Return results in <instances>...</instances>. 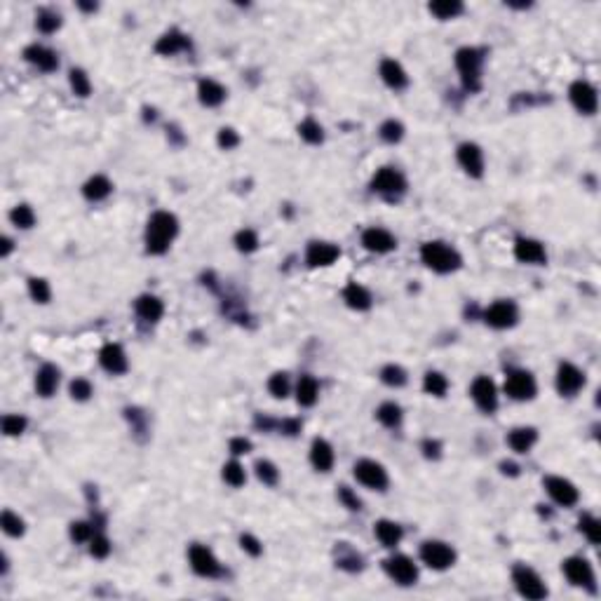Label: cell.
Here are the masks:
<instances>
[{
	"instance_id": "cell-23",
	"label": "cell",
	"mask_w": 601,
	"mask_h": 601,
	"mask_svg": "<svg viewBox=\"0 0 601 601\" xmlns=\"http://www.w3.org/2000/svg\"><path fill=\"white\" fill-rule=\"evenodd\" d=\"M381 78H383L385 85L392 87V89H404L409 85L407 71H404L400 61H395V59H383V61H381Z\"/></svg>"
},
{
	"instance_id": "cell-59",
	"label": "cell",
	"mask_w": 601,
	"mask_h": 601,
	"mask_svg": "<svg viewBox=\"0 0 601 601\" xmlns=\"http://www.w3.org/2000/svg\"><path fill=\"white\" fill-rule=\"evenodd\" d=\"M249 451H251L249 440H245V437H235V440H230V453L242 456V453H249Z\"/></svg>"
},
{
	"instance_id": "cell-2",
	"label": "cell",
	"mask_w": 601,
	"mask_h": 601,
	"mask_svg": "<svg viewBox=\"0 0 601 601\" xmlns=\"http://www.w3.org/2000/svg\"><path fill=\"white\" fill-rule=\"evenodd\" d=\"M420 258H423V263L430 268V271L435 273H453L460 268V254L453 247H449L446 242H425L423 247H420Z\"/></svg>"
},
{
	"instance_id": "cell-29",
	"label": "cell",
	"mask_w": 601,
	"mask_h": 601,
	"mask_svg": "<svg viewBox=\"0 0 601 601\" xmlns=\"http://www.w3.org/2000/svg\"><path fill=\"white\" fill-rule=\"evenodd\" d=\"M343 301L352 310H369V308H372V294H369L367 286L357 282H350L343 289Z\"/></svg>"
},
{
	"instance_id": "cell-9",
	"label": "cell",
	"mask_w": 601,
	"mask_h": 601,
	"mask_svg": "<svg viewBox=\"0 0 601 601\" xmlns=\"http://www.w3.org/2000/svg\"><path fill=\"white\" fill-rule=\"evenodd\" d=\"M383 569L387 576L392 578L395 582H400V585H413L416 580H418V566L413 564L411 559L407 557V554H395V557H387L383 561Z\"/></svg>"
},
{
	"instance_id": "cell-11",
	"label": "cell",
	"mask_w": 601,
	"mask_h": 601,
	"mask_svg": "<svg viewBox=\"0 0 601 601\" xmlns=\"http://www.w3.org/2000/svg\"><path fill=\"white\" fill-rule=\"evenodd\" d=\"M484 319H486L488 327H493V329H510V327H514L517 319H519V310H517V306L512 301H496L493 306L486 308Z\"/></svg>"
},
{
	"instance_id": "cell-45",
	"label": "cell",
	"mask_w": 601,
	"mask_h": 601,
	"mask_svg": "<svg viewBox=\"0 0 601 601\" xmlns=\"http://www.w3.org/2000/svg\"><path fill=\"white\" fill-rule=\"evenodd\" d=\"M254 470H256V477L263 481V484H268V486H275V484H277L280 473H277V468H275L271 460H256Z\"/></svg>"
},
{
	"instance_id": "cell-53",
	"label": "cell",
	"mask_w": 601,
	"mask_h": 601,
	"mask_svg": "<svg viewBox=\"0 0 601 601\" xmlns=\"http://www.w3.org/2000/svg\"><path fill=\"white\" fill-rule=\"evenodd\" d=\"M69 392H71L73 400H78V402H87L89 397H92V383H89V381H85V378H76V381H73V383H71Z\"/></svg>"
},
{
	"instance_id": "cell-30",
	"label": "cell",
	"mask_w": 601,
	"mask_h": 601,
	"mask_svg": "<svg viewBox=\"0 0 601 601\" xmlns=\"http://www.w3.org/2000/svg\"><path fill=\"white\" fill-rule=\"evenodd\" d=\"M374 533H376V538H378V541L383 543V547H395V545H400L402 536H404L402 526L395 524V521H390V519L376 521Z\"/></svg>"
},
{
	"instance_id": "cell-3",
	"label": "cell",
	"mask_w": 601,
	"mask_h": 601,
	"mask_svg": "<svg viewBox=\"0 0 601 601\" xmlns=\"http://www.w3.org/2000/svg\"><path fill=\"white\" fill-rule=\"evenodd\" d=\"M481 64H484V49L460 47L456 52V69L463 78V85L470 92L481 87Z\"/></svg>"
},
{
	"instance_id": "cell-34",
	"label": "cell",
	"mask_w": 601,
	"mask_h": 601,
	"mask_svg": "<svg viewBox=\"0 0 601 601\" xmlns=\"http://www.w3.org/2000/svg\"><path fill=\"white\" fill-rule=\"evenodd\" d=\"M339 557H336V564L341 566V569H345V571H350V573H355V571H362V557H359V554L355 552V549L352 547H348V543H339Z\"/></svg>"
},
{
	"instance_id": "cell-36",
	"label": "cell",
	"mask_w": 601,
	"mask_h": 601,
	"mask_svg": "<svg viewBox=\"0 0 601 601\" xmlns=\"http://www.w3.org/2000/svg\"><path fill=\"white\" fill-rule=\"evenodd\" d=\"M430 12L437 19H453V16L463 12V3H458V0H437V3H430Z\"/></svg>"
},
{
	"instance_id": "cell-28",
	"label": "cell",
	"mask_w": 601,
	"mask_h": 601,
	"mask_svg": "<svg viewBox=\"0 0 601 601\" xmlns=\"http://www.w3.org/2000/svg\"><path fill=\"white\" fill-rule=\"evenodd\" d=\"M137 315L144 319V322L148 324H155L158 319L162 317V313H165V306H162V301L158 299V296H150V294H144L137 299Z\"/></svg>"
},
{
	"instance_id": "cell-10",
	"label": "cell",
	"mask_w": 601,
	"mask_h": 601,
	"mask_svg": "<svg viewBox=\"0 0 601 601\" xmlns=\"http://www.w3.org/2000/svg\"><path fill=\"white\" fill-rule=\"evenodd\" d=\"M355 479L367 488H376V491H383L387 486V473L383 470V465L369 458H362L355 463Z\"/></svg>"
},
{
	"instance_id": "cell-5",
	"label": "cell",
	"mask_w": 601,
	"mask_h": 601,
	"mask_svg": "<svg viewBox=\"0 0 601 601\" xmlns=\"http://www.w3.org/2000/svg\"><path fill=\"white\" fill-rule=\"evenodd\" d=\"M372 190L381 193L383 198H400L407 190V179L402 172H397L395 167H381L372 179Z\"/></svg>"
},
{
	"instance_id": "cell-35",
	"label": "cell",
	"mask_w": 601,
	"mask_h": 601,
	"mask_svg": "<svg viewBox=\"0 0 601 601\" xmlns=\"http://www.w3.org/2000/svg\"><path fill=\"white\" fill-rule=\"evenodd\" d=\"M376 418H378L381 423L385 425V428H397V425L402 423V409H400V404H395V402L381 404L378 411H376Z\"/></svg>"
},
{
	"instance_id": "cell-38",
	"label": "cell",
	"mask_w": 601,
	"mask_h": 601,
	"mask_svg": "<svg viewBox=\"0 0 601 601\" xmlns=\"http://www.w3.org/2000/svg\"><path fill=\"white\" fill-rule=\"evenodd\" d=\"M69 82H71V89L78 94V97H89L92 94V82H89L87 73L82 69H71L69 73Z\"/></svg>"
},
{
	"instance_id": "cell-26",
	"label": "cell",
	"mask_w": 601,
	"mask_h": 601,
	"mask_svg": "<svg viewBox=\"0 0 601 601\" xmlns=\"http://www.w3.org/2000/svg\"><path fill=\"white\" fill-rule=\"evenodd\" d=\"M190 41L183 36L181 31H167L165 36L155 43V52L162 54V57H172V54L181 52V49H188Z\"/></svg>"
},
{
	"instance_id": "cell-20",
	"label": "cell",
	"mask_w": 601,
	"mask_h": 601,
	"mask_svg": "<svg viewBox=\"0 0 601 601\" xmlns=\"http://www.w3.org/2000/svg\"><path fill=\"white\" fill-rule=\"evenodd\" d=\"M514 256H517V261L533 263V266H541V263L547 261L545 247L538 242V240H531V238H519V240H517V242H514Z\"/></svg>"
},
{
	"instance_id": "cell-17",
	"label": "cell",
	"mask_w": 601,
	"mask_h": 601,
	"mask_svg": "<svg viewBox=\"0 0 601 601\" xmlns=\"http://www.w3.org/2000/svg\"><path fill=\"white\" fill-rule=\"evenodd\" d=\"M456 155H458V165L463 167L470 177L479 179L481 174H484V153H481V148L477 144H470V141L460 144Z\"/></svg>"
},
{
	"instance_id": "cell-57",
	"label": "cell",
	"mask_w": 601,
	"mask_h": 601,
	"mask_svg": "<svg viewBox=\"0 0 601 601\" xmlns=\"http://www.w3.org/2000/svg\"><path fill=\"white\" fill-rule=\"evenodd\" d=\"M240 545H242V549L247 554H251V557H258V554L263 552V545L258 543V538H254L251 533H245V536H240Z\"/></svg>"
},
{
	"instance_id": "cell-14",
	"label": "cell",
	"mask_w": 601,
	"mask_h": 601,
	"mask_svg": "<svg viewBox=\"0 0 601 601\" xmlns=\"http://www.w3.org/2000/svg\"><path fill=\"white\" fill-rule=\"evenodd\" d=\"M470 392H473V400L477 407L481 409L484 413H493L498 407V390H496V383H493L488 376H479V378H475L473 387H470Z\"/></svg>"
},
{
	"instance_id": "cell-21",
	"label": "cell",
	"mask_w": 601,
	"mask_h": 601,
	"mask_svg": "<svg viewBox=\"0 0 601 601\" xmlns=\"http://www.w3.org/2000/svg\"><path fill=\"white\" fill-rule=\"evenodd\" d=\"M101 367L109 374H125L127 372V355L117 343H106L99 352Z\"/></svg>"
},
{
	"instance_id": "cell-49",
	"label": "cell",
	"mask_w": 601,
	"mask_h": 601,
	"mask_svg": "<svg viewBox=\"0 0 601 601\" xmlns=\"http://www.w3.org/2000/svg\"><path fill=\"white\" fill-rule=\"evenodd\" d=\"M29 294L36 303H47L49 296H52V291H49V284L45 282L43 277H31L29 280Z\"/></svg>"
},
{
	"instance_id": "cell-64",
	"label": "cell",
	"mask_w": 601,
	"mask_h": 601,
	"mask_svg": "<svg viewBox=\"0 0 601 601\" xmlns=\"http://www.w3.org/2000/svg\"><path fill=\"white\" fill-rule=\"evenodd\" d=\"M144 113H146V115H144L146 120H150V122L155 120V111H153V109H144Z\"/></svg>"
},
{
	"instance_id": "cell-51",
	"label": "cell",
	"mask_w": 601,
	"mask_h": 601,
	"mask_svg": "<svg viewBox=\"0 0 601 601\" xmlns=\"http://www.w3.org/2000/svg\"><path fill=\"white\" fill-rule=\"evenodd\" d=\"M599 519H594V517H589V514H585L580 519V531L585 533L587 536V541L592 543V545H599V541H601V533H599Z\"/></svg>"
},
{
	"instance_id": "cell-22",
	"label": "cell",
	"mask_w": 601,
	"mask_h": 601,
	"mask_svg": "<svg viewBox=\"0 0 601 601\" xmlns=\"http://www.w3.org/2000/svg\"><path fill=\"white\" fill-rule=\"evenodd\" d=\"M24 59L29 61V64L38 66V69L45 71V73L54 71L59 66L57 54H54L49 47H43V45H29V47L24 49Z\"/></svg>"
},
{
	"instance_id": "cell-61",
	"label": "cell",
	"mask_w": 601,
	"mask_h": 601,
	"mask_svg": "<svg viewBox=\"0 0 601 601\" xmlns=\"http://www.w3.org/2000/svg\"><path fill=\"white\" fill-rule=\"evenodd\" d=\"M501 470H503L505 475H512V477L519 475V468H517L514 463H508V460H505V463H501Z\"/></svg>"
},
{
	"instance_id": "cell-44",
	"label": "cell",
	"mask_w": 601,
	"mask_h": 601,
	"mask_svg": "<svg viewBox=\"0 0 601 601\" xmlns=\"http://www.w3.org/2000/svg\"><path fill=\"white\" fill-rule=\"evenodd\" d=\"M378 132H381V139H383L385 144H400L402 137H404V125L400 120H385Z\"/></svg>"
},
{
	"instance_id": "cell-7",
	"label": "cell",
	"mask_w": 601,
	"mask_h": 601,
	"mask_svg": "<svg viewBox=\"0 0 601 601\" xmlns=\"http://www.w3.org/2000/svg\"><path fill=\"white\" fill-rule=\"evenodd\" d=\"M536 378L524 372V369H514V372L508 374V381H505V392H508L512 400L517 402H526L536 397Z\"/></svg>"
},
{
	"instance_id": "cell-41",
	"label": "cell",
	"mask_w": 601,
	"mask_h": 601,
	"mask_svg": "<svg viewBox=\"0 0 601 601\" xmlns=\"http://www.w3.org/2000/svg\"><path fill=\"white\" fill-rule=\"evenodd\" d=\"M0 526H3V531L8 533V536H12V538L24 536V531H26L24 519H21V517H16L14 512H10V510H5L3 517H0Z\"/></svg>"
},
{
	"instance_id": "cell-39",
	"label": "cell",
	"mask_w": 601,
	"mask_h": 601,
	"mask_svg": "<svg viewBox=\"0 0 601 601\" xmlns=\"http://www.w3.org/2000/svg\"><path fill=\"white\" fill-rule=\"evenodd\" d=\"M423 387L428 395H435V397H444L449 390V381L446 376H442L440 372H428L425 374V381H423Z\"/></svg>"
},
{
	"instance_id": "cell-37",
	"label": "cell",
	"mask_w": 601,
	"mask_h": 601,
	"mask_svg": "<svg viewBox=\"0 0 601 601\" xmlns=\"http://www.w3.org/2000/svg\"><path fill=\"white\" fill-rule=\"evenodd\" d=\"M299 134H301V139L303 141H308V144H322V139H324V129H322V125H319L317 120H313V117H306V120L301 122L299 125Z\"/></svg>"
},
{
	"instance_id": "cell-60",
	"label": "cell",
	"mask_w": 601,
	"mask_h": 601,
	"mask_svg": "<svg viewBox=\"0 0 601 601\" xmlns=\"http://www.w3.org/2000/svg\"><path fill=\"white\" fill-rule=\"evenodd\" d=\"M280 430H282L284 435H289V437L299 435V432H301V420H296V418H286V420H282V423H280Z\"/></svg>"
},
{
	"instance_id": "cell-6",
	"label": "cell",
	"mask_w": 601,
	"mask_h": 601,
	"mask_svg": "<svg viewBox=\"0 0 601 601\" xmlns=\"http://www.w3.org/2000/svg\"><path fill=\"white\" fill-rule=\"evenodd\" d=\"M420 559L435 571H446L456 561V549L442 541H425L420 545Z\"/></svg>"
},
{
	"instance_id": "cell-15",
	"label": "cell",
	"mask_w": 601,
	"mask_h": 601,
	"mask_svg": "<svg viewBox=\"0 0 601 601\" xmlns=\"http://www.w3.org/2000/svg\"><path fill=\"white\" fill-rule=\"evenodd\" d=\"M585 385V374L571 362L559 364L557 369V390L559 395L564 397H573L576 392H580V387Z\"/></svg>"
},
{
	"instance_id": "cell-12",
	"label": "cell",
	"mask_w": 601,
	"mask_h": 601,
	"mask_svg": "<svg viewBox=\"0 0 601 601\" xmlns=\"http://www.w3.org/2000/svg\"><path fill=\"white\" fill-rule=\"evenodd\" d=\"M569 99H571V104L580 111V113H585V115L597 113V106H599L597 89L589 85L587 80H576V82H573V85L569 87Z\"/></svg>"
},
{
	"instance_id": "cell-58",
	"label": "cell",
	"mask_w": 601,
	"mask_h": 601,
	"mask_svg": "<svg viewBox=\"0 0 601 601\" xmlns=\"http://www.w3.org/2000/svg\"><path fill=\"white\" fill-rule=\"evenodd\" d=\"M423 456L430 460H437L442 456V442L437 440H425L423 442Z\"/></svg>"
},
{
	"instance_id": "cell-19",
	"label": "cell",
	"mask_w": 601,
	"mask_h": 601,
	"mask_svg": "<svg viewBox=\"0 0 601 601\" xmlns=\"http://www.w3.org/2000/svg\"><path fill=\"white\" fill-rule=\"evenodd\" d=\"M362 245L364 249L374 251V254H387L397 247V240L385 228H367L362 233Z\"/></svg>"
},
{
	"instance_id": "cell-16",
	"label": "cell",
	"mask_w": 601,
	"mask_h": 601,
	"mask_svg": "<svg viewBox=\"0 0 601 601\" xmlns=\"http://www.w3.org/2000/svg\"><path fill=\"white\" fill-rule=\"evenodd\" d=\"M545 488H547V493L552 496L554 503L564 505V508H571V505L578 503V488L571 484L569 479H564V477H545Z\"/></svg>"
},
{
	"instance_id": "cell-48",
	"label": "cell",
	"mask_w": 601,
	"mask_h": 601,
	"mask_svg": "<svg viewBox=\"0 0 601 601\" xmlns=\"http://www.w3.org/2000/svg\"><path fill=\"white\" fill-rule=\"evenodd\" d=\"M268 390H271L273 397H277V400H284L286 395H289V376L277 372L271 376V381H268Z\"/></svg>"
},
{
	"instance_id": "cell-54",
	"label": "cell",
	"mask_w": 601,
	"mask_h": 601,
	"mask_svg": "<svg viewBox=\"0 0 601 601\" xmlns=\"http://www.w3.org/2000/svg\"><path fill=\"white\" fill-rule=\"evenodd\" d=\"M89 554L94 559H106L111 554V541L106 536H94L89 541Z\"/></svg>"
},
{
	"instance_id": "cell-56",
	"label": "cell",
	"mask_w": 601,
	"mask_h": 601,
	"mask_svg": "<svg viewBox=\"0 0 601 601\" xmlns=\"http://www.w3.org/2000/svg\"><path fill=\"white\" fill-rule=\"evenodd\" d=\"M218 146H221L223 150H230V148H235V146L240 144V134L235 132V129H230V127H223V129H218Z\"/></svg>"
},
{
	"instance_id": "cell-13",
	"label": "cell",
	"mask_w": 601,
	"mask_h": 601,
	"mask_svg": "<svg viewBox=\"0 0 601 601\" xmlns=\"http://www.w3.org/2000/svg\"><path fill=\"white\" fill-rule=\"evenodd\" d=\"M561 569H564V576L569 578L571 585L594 589V571H592V566H589L587 559L569 557L564 561V566H561Z\"/></svg>"
},
{
	"instance_id": "cell-25",
	"label": "cell",
	"mask_w": 601,
	"mask_h": 601,
	"mask_svg": "<svg viewBox=\"0 0 601 601\" xmlns=\"http://www.w3.org/2000/svg\"><path fill=\"white\" fill-rule=\"evenodd\" d=\"M198 99H200L202 106L214 109V106L223 104V99H226V89H223L221 82L205 78V80H200V85H198Z\"/></svg>"
},
{
	"instance_id": "cell-18",
	"label": "cell",
	"mask_w": 601,
	"mask_h": 601,
	"mask_svg": "<svg viewBox=\"0 0 601 601\" xmlns=\"http://www.w3.org/2000/svg\"><path fill=\"white\" fill-rule=\"evenodd\" d=\"M341 256V249L331 242H310L306 251V263L310 268H324L331 266Z\"/></svg>"
},
{
	"instance_id": "cell-43",
	"label": "cell",
	"mask_w": 601,
	"mask_h": 601,
	"mask_svg": "<svg viewBox=\"0 0 601 601\" xmlns=\"http://www.w3.org/2000/svg\"><path fill=\"white\" fill-rule=\"evenodd\" d=\"M381 381L390 387H402L407 383V372H404L400 364H387V367L381 369Z\"/></svg>"
},
{
	"instance_id": "cell-27",
	"label": "cell",
	"mask_w": 601,
	"mask_h": 601,
	"mask_svg": "<svg viewBox=\"0 0 601 601\" xmlns=\"http://www.w3.org/2000/svg\"><path fill=\"white\" fill-rule=\"evenodd\" d=\"M59 385V369L54 364H43L36 374V390L41 397H52Z\"/></svg>"
},
{
	"instance_id": "cell-55",
	"label": "cell",
	"mask_w": 601,
	"mask_h": 601,
	"mask_svg": "<svg viewBox=\"0 0 601 601\" xmlns=\"http://www.w3.org/2000/svg\"><path fill=\"white\" fill-rule=\"evenodd\" d=\"M339 498H341V503H343L348 510H352V512L362 510V501H359L357 493L352 491L350 486H339Z\"/></svg>"
},
{
	"instance_id": "cell-4",
	"label": "cell",
	"mask_w": 601,
	"mask_h": 601,
	"mask_svg": "<svg viewBox=\"0 0 601 601\" xmlns=\"http://www.w3.org/2000/svg\"><path fill=\"white\" fill-rule=\"evenodd\" d=\"M512 582L517 592L531 601H541L547 597V587H545V582L541 580V576L526 564H517L512 569Z\"/></svg>"
},
{
	"instance_id": "cell-52",
	"label": "cell",
	"mask_w": 601,
	"mask_h": 601,
	"mask_svg": "<svg viewBox=\"0 0 601 601\" xmlns=\"http://www.w3.org/2000/svg\"><path fill=\"white\" fill-rule=\"evenodd\" d=\"M71 538L76 543H89L94 538V529L89 521H73L71 524Z\"/></svg>"
},
{
	"instance_id": "cell-62",
	"label": "cell",
	"mask_w": 601,
	"mask_h": 601,
	"mask_svg": "<svg viewBox=\"0 0 601 601\" xmlns=\"http://www.w3.org/2000/svg\"><path fill=\"white\" fill-rule=\"evenodd\" d=\"M78 8H80L82 12H97L99 5L97 3H85V0H80V3H78Z\"/></svg>"
},
{
	"instance_id": "cell-24",
	"label": "cell",
	"mask_w": 601,
	"mask_h": 601,
	"mask_svg": "<svg viewBox=\"0 0 601 601\" xmlns=\"http://www.w3.org/2000/svg\"><path fill=\"white\" fill-rule=\"evenodd\" d=\"M310 463L313 468L319 470V473H329L331 468H334V449H331V444L327 440H317L313 442L310 446Z\"/></svg>"
},
{
	"instance_id": "cell-1",
	"label": "cell",
	"mask_w": 601,
	"mask_h": 601,
	"mask_svg": "<svg viewBox=\"0 0 601 601\" xmlns=\"http://www.w3.org/2000/svg\"><path fill=\"white\" fill-rule=\"evenodd\" d=\"M177 233H179L177 216L170 214V212H155L148 218V226H146V251L155 256L165 254L170 249L172 240L177 238Z\"/></svg>"
},
{
	"instance_id": "cell-32",
	"label": "cell",
	"mask_w": 601,
	"mask_h": 601,
	"mask_svg": "<svg viewBox=\"0 0 601 601\" xmlns=\"http://www.w3.org/2000/svg\"><path fill=\"white\" fill-rule=\"evenodd\" d=\"M111 190H113V183H111L104 174H97V177H92L85 186H82V195L92 202H99V200L109 198Z\"/></svg>"
},
{
	"instance_id": "cell-50",
	"label": "cell",
	"mask_w": 601,
	"mask_h": 601,
	"mask_svg": "<svg viewBox=\"0 0 601 601\" xmlns=\"http://www.w3.org/2000/svg\"><path fill=\"white\" fill-rule=\"evenodd\" d=\"M24 430H26V418H24V416L10 413V416H5V418H3V432L8 437H16V435H21Z\"/></svg>"
},
{
	"instance_id": "cell-46",
	"label": "cell",
	"mask_w": 601,
	"mask_h": 601,
	"mask_svg": "<svg viewBox=\"0 0 601 601\" xmlns=\"http://www.w3.org/2000/svg\"><path fill=\"white\" fill-rule=\"evenodd\" d=\"M223 479H226L230 486H242L247 481V473L238 460H230V463L223 465Z\"/></svg>"
},
{
	"instance_id": "cell-8",
	"label": "cell",
	"mask_w": 601,
	"mask_h": 601,
	"mask_svg": "<svg viewBox=\"0 0 601 601\" xmlns=\"http://www.w3.org/2000/svg\"><path fill=\"white\" fill-rule=\"evenodd\" d=\"M188 559H190V569L202 578H216L223 573L221 564H218V559L214 557V552H212L209 547H205V545H193L188 552Z\"/></svg>"
},
{
	"instance_id": "cell-40",
	"label": "cell",
	"mask_w": 601,
	"mask_h": 601,
	"mask_svg": "<svg viewBox=\"0 0 601 601\" xmlns=\"http://www.w3.org/2000/svg\"><path fill=\"white\" fill-rule=\"evenodd\" d=\"M36 24L43 33H54L61 26V16H59V12H54V10L43 8V10H38V14H36Z\"/></svg>"
},
{
	"instance_id": "cell-31",
	"label": "cell",
	"mask_w": 601,
	"mask_h": 601,
	"mask_svg": "<svg viewBox=\"0 0 601 601\" xmlns=\"http://www.w3.org/2000/svg\"><path fill=\"white\" fill-rule=\"evenodd\" d=\"M538 442V432L536 428H514L512 432L508 435V444L510 449L517 453H529L531 446Z\"/></svg>"
},
{
	"instance_id": "cell-33",
	"label": "cell",
	"mask_w": 601,
	"mask_h": 601,
	"mask_svg": "<svg viewBox=\"0 0 601 601\" xmlns=\"http://www.w3.org/2000/svg\"><path fill=\"white\" fill-rule=\"evenodd\" d=\"M317 395H319V385L313 376H301L299 385H296V402L301 407H313L317 402Z\"/></svg>"
},
{
	"instance_id": "cell-47",
	"label": "cell",
	"mask_w": 601,
	"mask_h": 601,
	"mask_svg": "<svg viewBox=\"0 0 601 601\" xmlns=\"http://www.w3.org/2000/svg\"><path fill=\"white\" fill-rule=\"evenodd\" d=\"M235 247H238L242 254H251V251L258 249V235L249 228L240 230V233L235 235Z\"/></svg>"
},
{
	"instance_id": "cell-42",
	"label": "cell",
	"mask_w": 601,
	"mask_h": 601,
	"mask_svg": "<svg viewBox=\"0 0 601 601\" xmlns=\"http://www.w3.org/2000/svg\"><path fill=\"white\" fill-rule=\"evenodd\" d=\"M10 221H12L16 228L29 230V228H33V223H36V214H33V209L29 205H16L14 209L10 212Z\"/></svg>"
},
{
	"instance_id": "cell-63",
	"label": "cell",
	"mask_w": 601,
	"mask_h": 601,
	"mask_svg": "<svg viewBox=\"0 0 601 601\" xmlns=\"http://www.w3.org/2000/svg\"><path fill=\"white\" fill-rule=\"evenodd\" d=\"M12 240L10 238H3V249H0V256H10V251H12Z\"/></svg>"
}]
</instances>
